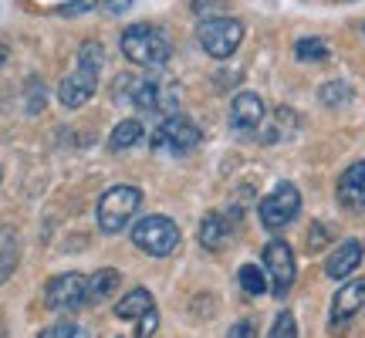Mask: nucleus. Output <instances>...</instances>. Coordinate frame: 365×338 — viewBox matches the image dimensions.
Returning <instances> with one entry per match:
<instances>
[{
  "instance_id": "27",
  "label": "nucleus",
  "mask_w": 365,
  "mask_h": 338,
  "mask_svg": "<svg viewBox=\"0 0 365 338\" xmlns=\"http://www.w3.org/2000/svg\"><path fill=\"white\" fill-rule=\"evenodd\" d=\"M159 325V312L153 308V312H145L139 322H135V338H153V332H156Z\"/></svg>"
},
{
  "instance_id": "20",
  "label": "nucleus",
  "mask_w": 365,
  "mask_h": 338,
  "mask_svg": "<svg viewBox=\"0 0 365 338\" xmlns=\"http://www.w3.org/2000/svg\"><path fill=\"white\" fill-rule=\"evenodd\" d=\"M294 58L304 61V65H314V61H328V44L322 38H301L294 44Z\"/></svg>"
},
{
  "instance_id": "7",
  "label": "nucleus",
  "mask_w": 365,
  "mask_h": 338,
  "mask_svg": "<svg viewBox=\"0 0 365 338\" xmlns=\"http://www.w3.org/2000/svg\"><path fill=\"white\" fill-rule=\"evenodd\" d=\"M264 274H267L274 298H287V291L294 287V277H298V264H294L291 244H284V240L264 244Z\"/></svg>"
},
{
  "instance_id": "16",
  "label": "nucleus",
  "mask_w": 365,
  "mask_h": 338,
  "mask_svg": "<svg viewBox=\"0 0 365 338\" xmlns=\"http://www.w3.org/2000/svg\"><path fill=\"white\" fill-rule=\"evenodd\" d=\"M122 285V274L115 267H102L88 277V304H102L115 295V287Z\"/></svg>"
},
{
  "instance_id": "24",
  "label": "nucleus",
  "mask_w": 365,
  "mask_h": 338,
  "mask_svg": "<svg viewBox=\"0 0 365 338\" xmlns=\"http://www.w3.org/2000/svg\"><path fill=\"white\" fill-rule=\"evenodd\" d=\"M44 102H48V88L38 78H31L27 81V116H38L44 108Z\"/></svg>"
},
{
  "instance_id": "26",
  "label": "nucleus",
  "mask_w": 365,
  "mask_h": 338,
  "mask_svg": "<svg viewBox=\"0 0 365 338\" xmlns=\"http://www.w3.org/2000/svg\"><path fill=\"white\" fill-rule=\"evenodd\" d=\"M331 240V227L328 223H314L312 234H308V250H322Z\"/></svg>"
},
{
  "instance_id": "21",
  "label": "nucleus",
  "mask_w": 365,
  "mask_h": 338,
  "mask_svg": "<svg viewBox=\"0 0 365 338\" xmlns=\"http://www.w3.org/2000/svg\"><path fill=\"white\" fill-rule=\"evenodd\" d=\"M294 126H298L294 112H287V108H277V112H274V126H271L267 132H264V143H267V145L281 143L287 132H294Z\"/></svg>"
},
{
  "instance_id": "3",
  "label": "nucleus",
  "mask_w": 365,
  "mask_h": 338,
  "mask_svg": "<svg viewBox=\"0 0 365 338\" xmlns=\"http://www.w3.org/2000/svg\"><path fill=\"white\" fill-rule=\"evenodd\" d=\"M139 207H143V190L139 186H112L108 193H102L98 210H95L102 234H122L132 217L139 213Z\"/></svg>"
},
{
  "instance_id": "19",
  "label": "nucleus",
  "mask_w": 365,
  "mask_h": 338,
  "mask_svg": "<svg viewBox=\"0 0 365 338\" xmlns=\"http://www.w3.org/2000/svg\"><path fill=\"white\" fill-rule=\"evenodd\" d=\"M318 102L328 105V108H341V105L352 102V88H349L345 81H325V85L318 88Z\"/></svg>"
},
{
  "instance_id": "4",
  "label": "nucleus",
  "mask_w": 365,
  "mask_h": 338,
  "mask_svg": "<svg viewBox=\"0 0 365 338\" xmlns=\"http://www.w3.org/2000/svg\"><path fill=\"white\" fill-rule=\"evenodd\" d=\"M132 244L149 254V257H170L173 250L180 247V227L163 217V213H153L132 227Z\"/></svg>"
},
{
  "instance_id": "13",
  "label": "nucleus",
  "mask_w": 365,
  "mask_h": 338,
  "mask_svg": "<svg viewBox=\"0 0 365 338\" xmlns=\"http://www.w3.org/2000/svg\"><path fill=\"white\" fill-rule=\"evenodd\" d=\"M339 200L352 210H365V159L352 163L339 176Z\"/></svg>"
},
{
  "instance_id": "25",
  "label": "nucleus",
  "mask_w": 365,
  "mask_h": 338,
  "mask_svg": "<svg viewBox=\"0 0 365 338\" xmlns=\"http://www.w3.org/2000/svg\"><path fill=\"white\" fill-rule=\"evenodd\" d=\"M38 338H88V332L81 325H75V322H58V325L44 328Z\"/></svg>"
},
{
  "instance_id": "9",
  "label": "nucleus",
  "mask_w": 365,
  "mask_h": 338,
  "mask_svg": "<svg viewBox=\"0 0 365 338\" xmlns=\"http://www.w3.org/2000/svg\"><path fill=\"white\" fill-rule=\"evenodd\" d=\"M44 304L51 312H78L88 304V277L85 274H58L44 287Z\"/></svg>"
},
{
  "instance_id": "28",
  "label": "nucleus",
  "mask_w": 365,
  "mask_h": 338,
  "mask_svg": "<svg viewBox=\"0 0 365 338\" xmlns=\"http://www.w3.org/2000/svg\"><path fill=\"white\" fill-rule=\"evenodd\" d=\"M227 338H257V325H254L250 318H244V322H237V325H230Z\"/></svg>"
},
{
  "instance_id": "2",
  "label": "nucleus",
  "mask_w": 365,
  "mask_h": 338,
  "mask_svg": "<svg viewBox=\"0 0 365 338\" xmlns=\"http://www.w3.org/2000/svg\"><path fill=\"white\" fill-rule=\"evenodd\" d=\"M118 48H122V54L129 61H135V65H143V68H163L170 61V41L153 24L125 27L122 38H118Z\"/></svg>"
},
{
  "instance_id": "10",
  "label": "nucleus",
  "mask_w": 365,
  "mask_h": 338,
  "mask_svg": "<svg viewBox=\"0 0 365 338\" xmlns=\"http://www.w3.org/2000/svg\"><path fill=\"white\" fill-rule=\"evenodd\" d=\"M362 308H365V277H355V281H349V285L335 295V301H331V314H328V325L331 328L349 325Z\"/></svg>"
},
{
  "instance_id": "5",
  "label": "nucleus",
  "mask_w": 365,
  "mask_h": 338,
  "mask_svg": "<svg viewBox=\"0 0 365 338\" xmlns=\"http://www.w3.org/2000/svg\"><path fill=\"white\" fill-rule=\"evenodd\" d=\"M200 143H203V132L186 116H166L153 132V149L173 153V156H186V153L200 149Z\"/></svg>"
},
{
  "instance_id": "1",
  "label": "nucleus",
  "mask_w": 365,
  "mask_h": 338,
  "mask_svg": "<svg viewBox=\"0 0 365 338\" xmlns=\"http://www.w3.org/2000/svg\"><path fill=\"white\" fill-rule=\"evenodd\" d=\"M102 68H105V48L98 41H85L78 48V65H75V71L65 75L61 85H58L61 105H65V108H81L85 102H91L95 91H98Z\"/></svg>"
},
{
  "instance_id": "22",
  "label": "nucleus",
  "mask_w": 365,
  "mask_h": 338,
  "mask_svg": "<svg viewBox=\"0 0 365 338\" xmlns=\"http://www.w3.org/2000/svg\"><path fill=\"white\" fill-rule=\"evenodd\" d=\"M237 281H240V287H244V291H247V295H254V298H257V295H264V291H267V277H264V271L261 267H254V264H244V267H240V274H237Z\"/></svg>"
},
{
  "instance_id": "17",
  "label": "nucleus",
  "mask_w": 365,
  "mask_h": 338,
  "mask_svg": "<svg viewBox=\"0 0 365 338\" xmlns=\"http://www.w3.org/2000/svg\"><path fill=\"white\" fill-rule=\"evenodd\" d=\"M17 260H21V240L11 227H0V285L17 271Z\"/></svg>"
},
{
  "instance_id": "23",
  "label": "nucleus",
  "mask_w": 365,
  "mask_h": 338,
  "mask_svg": "<svg viewBox=\"0 0 365 338\" xmlns=\"http://www.w3.org/2000/svg\"><path fill=\"white\" fill-rule=\"evenodd\" d=\"M267 338H298V322H294V314L291 312H281L274 318L271 325V335Z\"/></svg>"
},
{
  "instance_id": "14",
  "label": "nucleus",
  "mask_w": 365,
  "mask_h": 338,
  "mask_svg": "<svg viewBox=\"0 0 365 338\" xmlns=\"http://www.w3.org/2000/svg\"><path fill=\"white\" fill-rule=\"evenodd\" d=\"M230 230H234V223L227 220L223 213H207L203 223H200V244H203V250H220L230 240Z\"/></svg>"
},
{
  "instance_id": "29",
  "label": "nucleus",
  "mask_w": 365,
  "mask_h": 338,
  "mask_svg": "<svg viewBox=\"0 0 365 338\" xmlns=\"http://www.w3.org/2000/svg\"><path fill=\"white\" fill-rule=\"evenodd\" d=\"M105 4H108V11H125V7H129V4H132V0H105Z\"/></svg>"
},
{
  "instance_id": "11",
  "label": "nucleus",
  "mask_w": 365,
  "mask_h": 338,
  "mask_svg": "<svg viewBox=\"0 0 365 338\" xmlns=\"http://www.w3.org/2000/svg\"><path fill=\"white\" fill-rule=\"evenodd\" d=\"M264 122V102L254 91H240L230 102V126L237 132H254Z\"/></svg>"
},
{
  "instance_id": "15",
  "label": "nucleus",
  "mask_w": 365,
  "mask_h": 338,
  "mask_svg": "<svg viewBox=\"0 0 365 338\" xmlns=\"http://www.w3.org/2000/svg\"><path fill=\"white\" fill-rule=\"evenodd\" d=\"M156 308V301H153V295L145 291V287H132L125 298L115 304V314L122 318V322H139L145 312H153Z\"/></svg>"
},
{
  "instance_id": "30",
  "label": "nucleus",
  "mask_w": 365,
  "mask_h": 338,
  "mask_svg": "<svg viewBox=\"0 0 365 338\" xmlns=\"http://www.w3.org/2000/svg\"><path fill=\"white\" fill-rule=\"evenodd\" d=\"M4 61H7V48L0 44V68H4Z\"/></svg>"
},
{
  "instance_id": "8",
  "label": "nucleus",
  "mask_w": 365,
  "mask_h": 338,
  "mask_svg": "<svg viewBox=\"0 0 365 338\" xmlns=\"http://www.w3.org/2000/svg\"><path fill=\"white\" fill-rule=\"evenodd\" d=\"M301 213V193L294 183H277L261 200V223L267 230H281Z\"/></svg>"
},
{
  "instance_id": "12",
  "label": "nucleus",
  "mask_w": 365,
  "mask_h": 338,
  "mask_svg": "<svg viewBox=\"0 0 365 338\" xmlns=\"http://www.w3.org/2000/svg\"><path fill=\"white\" fill-rule=\"evenodd\" d=\"M362 264V240H345L331 250V257L325 264V274L331 281H345L349 274H355V267Z\"/></svg>"
},
{
  "instance_id": "18",
  "label": "nucleus",
  "mask_w": 365,
  "mask_h": 338,
  "mask_svg": "<svg viewBox=\"0 0 365 338\" xmlns=\"http://www.w3.org/2000/svg\"><path fill=\"white\" fill-rule=\"evenodd\" d=\"M139 139H143V122H139V118H122L115 129H112V135H108V149H112V153H125V149H132Z\"/></svg>"
},
{
  "instance_id": "31",
  "label": "nucleus",
  "mask_w": 365,
  "mask_h": 338,
  "mask_svg": "<svg viewBox=\"0 0 365 338\" xmlns=\"http://www.w3.org/2000/svg\"><path fill=\"white\" fill-rule=\"evenodd\" d=\"M362 31H365V27H362Z\"/></svg>"
},
{
  "instance_id": "6",
  "label": "nucleus",
  "mask_w": 365,
  "mask_h": 338,
  "mask_svg": "<svg viewBox=\"0 0 365 338\" xmlns=\"http://www.w3.org/2000/svg\"><path fill=\"white\" fill-rule=\"evenodd\" d=\"M196 38H200V48L210 54V58H230V54L240 48V41H244V24L237 21V17H210L200 24L196 31Z\"/></svg>"
}]
</instances>
